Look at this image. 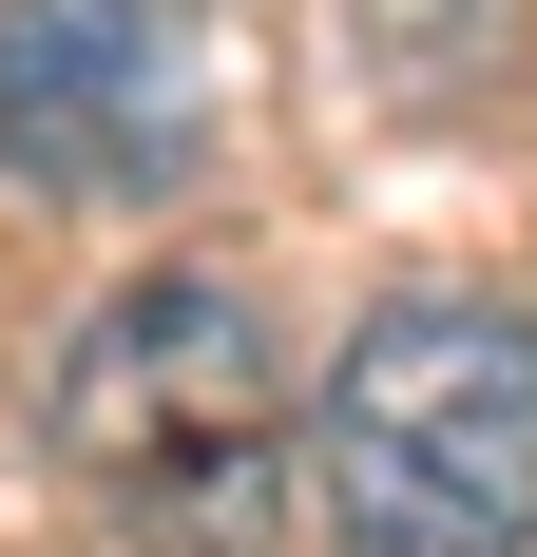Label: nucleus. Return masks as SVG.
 I'll use <instances>...</instances> for the list:
<instances>
[{"instance_id": "1", "label": "nucleus", "mask_w": 537, "mask_h": 557, "mask_svg": "<svg viewBox=\"0 0 537 557\" xmlns=\"http://www.w3.org/2000/svg\"><path fill=\"white\" fill-rule=\"evenodd\" d=\"M58 461L135 557H288L308 500V423H288V346L230 270H154L58 346Z\"/></svg>"}, {"instance_id": "2", "label": "nucleus", "mask_w": 537, "mask_h": 557, "mask_svg": "<svg viewBox=\"0 0 537 557\" xmlns=\"http://www.w3.org/2000/svg\"><path fill=\"white\" fill-rule=\"evenodd\" d=\"M346 557H537V327L499 288H384L308 404Z\"/></svg>"}, {"instance_id": "3", "label": "nucleus", "mask_w": 537, "mask_h": 557, "mask_svg": "<svg viewBox=\"0 0 537 557\" xmlns=\"http://www.w3.org/2000/svg\"><path fill=\"white\" fill-rule=\"evenodd\" d=\"M0 154L58 212H154L212 154L192 0H0Z\"/></svg>"}]
</instances>
